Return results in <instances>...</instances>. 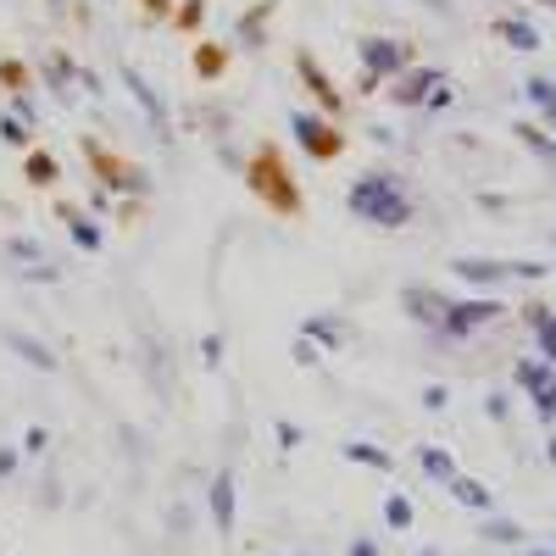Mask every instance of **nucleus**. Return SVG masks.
I'll use <instances>...</instances> for the list:
<instances>
[{
    "mask_svg": "<svg viewBox=\"0 0 556 556\" xmlns=\"http://www.w3.org/2000/svg\"><path fill=\"white\" fill-rule=\"evenodd\" d=\"M529 101H534L545 117H556V84H551V78H529Z\"/></svg>",
    "mask_w": 556,
    "mask_h": 556,
    "instance_id": "obj_28",
    "label": "nucleus"
},
{
    "mask_svg": "<svg viewBox=\"0 0 556 556\" xmlns=\"http://www.w3.org/2000/svg\"><path fill=\"white\" fill-rule=\"evenodd\" d=\"M518 139H529V146H534V151H540L545 162H556V151H551V139H545L540 128H518Z\"/></svg>",
    "mask_w": 556,
    "mask_h": 556,
    "instance_id": "obj_32",
    "label": "nucleus"
},
{
    "mask_svg": "<svg viewBox=\"0 0 556 556\" xmlns=\"http://www.w3.org/2000/svg\"><path fill=\"white\" fill-rule=\"evenodd\" d=\"M56 212H62V223L73 228V240H78L84 251H101V245H106V235H101V223H96V217H84V212H78L73 201H56Z\"/></svg>",
    "mask_w": 556,
    "mask_h": 556,
    "instance_id": "obj_14",
    "label": "nucleus"
},
{
    "mask_svg": "<svg viewBox=\"0 0 556 556\" xmlns=\"http://www.w3.org/2000/svg\"><path fill=\"white\" fill-rule=\"evenodd\" d=\"M417 462H424V473H429V479H440V484H451V479H456V462H451L440 445H424V451H417Z\"/></svg>",
    "mask_w": 556,
    "mask_h": 556,
    "instance_id": "obj_23",
    "label": "nucleus"
},
{
    "mask_svg": "<svg viewBox=\"0 0 556 556\" xmlns=\"http://www.w3.org/2000/svg\"><path fill=\"white\" fill-rule=\"evenodd\" d=\"M23 173H28V184H39V190H51V184L62 178V167H56V156H45V151H28V162H23Z\"/></svg>",
    "mask_w": 556,
    "mask_h": 556,
    "instance_id": "obj_21",
    "label": "nucleus"
},
{
    "mask_svg": "<svg viewBox=\"0 0 556 556\" xmlns=\"http://www.w3.org/2000/svg\"><path fill=\"white\" fill-rule=\"evenodd\" d=\"M245 184H251V195H256L262 206H273L278 217H295V212H301V190H295V178H290L285 151H278V146H256V151H251Z\"/></svg>",
    "mask_w": 556,
    "mask_h": 556,
    "instance_id": "obj_2",
    "label": "nucleus"
},
{
    "mask_svg": "<svg viewBox=\"0 0 556 556\" xmlns=\"http://www.w3.org/2000/svg\"><path fill=\"white\" fill-rule=\"evenodd\" d=\"M12 468H17V451H12V445H0V473H12Z\"/></svg>",
    "mask_w": 556,
    "mask_h": 556,
    "instance_id": "obj_36",
    "label": "nucleus"
},
{
    "mask_svg": "<svg viewBox=\"0 0 556 556\" xmlns=\"http://www.w3.org/2000/svg\"><path fill=\"white\" fill-rule=\"evenodd\" d=\"M201 17H206V0H184V7L173 12L178 28H201Z\"/></svg>",
    "mask_w": 556,
    "mask_h": 556,
    "instance_id": "obj_31",
    "label": "nucleus"
},
{
    "mask_svg": "<svg viewBox=\"0 0 556 556\" xmlns=\"http://www.w3.org/2000/svg\"><path fill=\"white\" fill-rule=\"evenodd\" d=\"M445 84V73L440 67H406L395 84H390V101L395 106H429V96Z\"/></svg>",
    "mask_w": 556,
    "mask_h": 556,
    "instance_id": "obj_9",
    "label": "nucleus"
},
{
    "mask_svg": "<svg viewBox=\"0 0 556 556\" xmlns=\"http://www.w3.org/2000/svg\"><path fill=\"white\" fill-rule=\"evenodd\" d=\"M45 78H51V96L78 101V96H73V84H78V62H73L67 51H51V56H45Z\"/></svg>",
    "mask_w": 556,
    "mask_h": 556,
    "instance_id": "obj_15",
    "label": "nucleus"
},
{
    "mask_svg": "<svg viewBox=\"0 0 556 556\" xmlns=\"http://www.w3.org/2000/svg\"><path fill=\"white\" fill-rule=\"evenodd\" d=\"M295 73H301V84L312 89V96H317V106L329 112V117H340V112H345V96L334 89V78L317 67V56H312V51H295Z\"/></svg>",
    "mask_w": 556,
    "mask_h": 556,
    "instance_id": "obj_10",
    "label": "nucleus"
},
{
    "mask_svg": "<svg viewBox=\"0 0 556 556\" xmlns=\"http://www.w3.org/2000/svg\"><path fill=\"white\" fill-rule=\"evenodd\" d=\"M456 278H468V285H495V278H540L545 267L540 262H490V256H456L451 262Z\"/></svg>",
    "mask_w": 556,
    "mask_h": 556,
    "instance_id": "obj_6",
    "label": "nucleus"
},
{
    "mask_svg": "<svg viewBox=\"0 0 556 556\" xmlns=\"http://www.w3.org/2000/svg\"><path fill=\"white\" fill-rule=\"evenodd\" d=\"M0 84H7L12 96H28V67L23 62H0Z\"/></svg>",
    "mask_w": 556,
    "mask_h": 556,
    "instance_id": "obj_29",
    "label": "nucleus"
},
{
    "mask_svg": "<svg viewBox=\"0 0 556 556\" xmlns=\"http://www.w3.org/2000/svg\"><path fill=\"white\" fill-rule=\"evenodd\" d=\"M223 67H228V45H217V39H206L201 51H195V73L212 84V78H223Z\"/></svg>",
    "mask_w": 556,
    "mask_h": 556,
    "instance_id": "obj_20",
    "label": "nucleus"
},
{
    "mask_svg": "<svg viewBox=\"0 0 556 556\" xmlns=\"http://www.w3.org/2000/svg\"><path fill=\"white\" fill-rule=\"evenodd\" d=\"M345 206H351L362 223H374V228H406V217H412V195L401 190V178H390V173H362V178H351Z\"/></svg>",
    "mask_w": 556,
    "mask_h": 556,
    "instance_id": "obj_1",
    "label": "nucleus"
},
{
    "mask_svg": "<svg viewBox=\"0 0 556 556\" xmlns=\"http://www.w3.org/2000/svg\"><path fill=\"white\" fill-rule=\"evenodd\" d=\"M0 139H7L12 151H28V146H34V134H28V123H23V117H7V112H0Z\"/></svg>",
    "mask_w": 556,
    "mask_h": 556,
    "instance_id": "obj_27",
    "label": "nucleus"
},
{
    "mask_svg": "<svg viewBox=\"0 0 556 556\" xmlns=\"http://www.w3.org/2000/svg\"><path fill=\"white\" fill-rule=\"evenodd\" d=\"M495 34H501L506 45H513V51H540V34H534L529 23H518V17H501V23H495Z\"/></svg>",
    "mask_w": 556,
    "mask_h": 556,
    "instance_id": "obj_19",
    "label": "nucleus"
},
{
    "mask_svg": "<svg viewBox=\"0 0 556 556\" xmlns=\"http://www.w3.org/2000/svg\"><path fill=\"white\" fill-rule=\"evenodd\" d=\"M278 12V0H256V7L240 17V28H235V39L245 45V51H262V39H267V17Z\"/></svg>",
    "mask_w": 556,
    "mask_h": 556,
    "instance_id": "obj_13",
    "label": "nucleus"
},
{
    "mask_svg": "<svg viewBox=\"0 0 556 556\" xmlns=\"http://www.w3.org/2000/svg\"><path fill=\"white\" fill-rule=\"evenodd\" d=\"M78 151H84V162H89V173H96V184H106V190H117V195H146V167H134V162H123V156H112L96 134L89 139H78Z\"/></svg>",
    "mask_w": 556,
    "mask_h": 556,
    "instance_id": "obj_3",
    "label": "nucleus"
},
{
    "mask_svg": "<svg viewBox=\"0 0 556 556\" xmlns=\"http://www.w3.org/2000/svg\"><path fill=\"white\" fill-rule=\"evenodd\" d=\"M518 384L534 395L540 417H556V367L551 362H518Z\"/></svg>",
    "mask_w": 556,
    "mask_h": 556,
    "instance_id": "obj_11",
    "label": "nucleus"
},
{
    "mask_svg": "<svg viewBox=\"0 0 556 556\" xmlns=\"http://www.w3.org/2000/svg\"><path fill=\"white\" fill-rule=\"evenodd\" d=\"M401 306H406L417 323H434V329H440V317H445V306H451V301H445V295H434V290H406V295H401Z\"/></svg>",
    "mask_w": 556,
    "mask_h": 556,
    "instance_id": "obj_17",
    "label": "nucleus"
},
{
    "mask_svg": "<svg viewBox=\"0 0 556 556\" xmlns=\"http://www.w3.org/2000/svg\"><path fill=\"white\" fill-rule=\"evenodd\" d=\"M362 89H374L379 78H390V73H406L412 67V45H401V39H379V34H367L362 45Z\"/></svg>",
    "mask_w": 556,
    "mask_h": 556,
    "instance_id": "obj_4",
    "label": "nucleus"
},
{
    "mask_svg": "<svg viewBox=\"0 0 556 556\" xmlns=\"http://www.w3.org/2000/svg\"><path fill=\"white\" fill-rule=\"evenodd\" d=\"M12 117H23V123H34V101H28V96H12Z\"/></svg>",
    "mask_w": 556,
    "mask_h": 556,
    "instance_id": "obj_33",
    "label": "nucleus"
},
{
    "mask_svg": "<svg viewBox=\"0 0 556 556\" xmlns=\"http://www.w3.org/2000/svg\"><path fill=\"white\" fill-rule=\"evenodd\" d=\"M201 351H206V362H217V356H223V340H217V334H206V340H201Z\"/></svg>",
    "mask_w": 556,
    "mask_h": 556,
    "instance_id": "obj_35",
    "label": "nucleus"
},
{
    "mask_svg": "<svg viewBox=\"0 0 556 556\" xmlns=\"http://www.w3.org/2000/svg\"><path fill=\"white\" fill-rule=\"evenodd\" d=\"M351 556H379V551H374V545H367V540H356V545H351Z\"/></svg>",
    "mask_w": 556,
    "mask_h": 556,
    "instance_id": "obj_37",
    "label": "nucleus"
},
{
    "mask_svg": "<svg viewBox=\"0 0 556 556\" xmlns=\"http://www.w3.org/2000/svg\"><path fill=\"white\" fill-rule=\"evenodd\" d=\"M295 362H301V367H312V362H317V351H312V340H306V334L295 340Z\"/></svg>",
    "mask_w": 556,
    "mask_h": 556,
    "instance_id": "obj_34",
    "label": "nucleus"
},
{
    "mask_svg": "<svg viewBox=\"0 0 556 556\" xmlns=\"http://www.w3.org/2000/svg\"><path fill=\"white\" fill-rule=\"evenodd\" d=\"M523 317H529V329H534V340H540L545 362L556 367V312H545V306H529Z\"/></svg>",
    "mask_w": 556,
    "mask_h": 556,
    "instance_id": "obj_18",
    "label": "nucleus"
},
{
    "mask_svg": "<svg viewBox=\"0 0 556 556\" xmlns=\"http://www.w3.org/2000/svg\"><path fill=\"white\" fill-rule=\"evenodd\" d=\"M451 495H456L462 506H479V513L490 506V490H484V484H473V479H462V473L451 479Z\"/></svg>",
    "mask_w": 556,
    "mask_h": 556,
    "instance_id": "obj_26",
    "label": "nucleus"
},
{
    "mask_svg": "<svg viewBox=\"0 0 556 556\" xmlns=\"http://www.w3.org/2000/svg\"><path fill=\"white\" fill-rule=\"evenodd\" d=\"M212 529L217 534H235V468H223V473H212Z\"/></svg>",
    "mask_w": 556,
    "mask_h": 556,
    "instance_id": "obj_12",
    "label": "nucleus"
},
{
    "mask_svg": "<svg viewBox=\"0 0 556 556\" xmlns=\"http://www.w3.org/2000/svg\"><path fill=\"white\" fill-rule=\"evenodd\" d=\"M345 462H362V468H379V473H390V468H395V462H390V451L367 445V440H351V445H345Z\"/></svg>",
    "mask_w": 556,
    "mask_h": 556,
    "instance_id": "obj_22",
    "label": "nucleus"
},
{
    "mask_svg": "<svg viewBox=\"0 0 556 556\" xmlns=\"http://www.w3.org/2000/svg\"><path fill=\"white\" fill-rule=\"evenodd\" d=\"M290 134L301 139V151L312 162H334L345 151V134L329 123V117H312V112H290Z\"/></svg>",
    "mask_w": 556,
    "mask_h": 556,
    "instance_id": "obj_5",
    "label": "nucleus"
},
{
    "mask_svg": "<svg viewBox=\"0 0 556 556\" xmlns=\"http://www.w3.org/2000/svg\"><path fill=\"white\" fill-rule=\"evenodd\" d=\"M7 256H12V262H23V267L51 262V256H45V245H39V240H28V235H12V240H7Z\"/></svg>",
    "mask_w": 556,
    "mask_h": 556,
    "instance_id": "obj_25",
    "label": "nucleus"
},
{
    "mask_svg": "<svg viewBox=\"0 0 556 556\" xmlns=\"http://www.w3.org/2000/svg\"><path fill=\"white\" fill-rule=\"evenodd\" d=\"M384 523H390V529H406V523H412V501H406V495H390V501H384Z\"/></svg>",
    "mask_w": 556,
    "mask_h": 556,
    "instance_id": "obj_30",
    "label": "nucleus"
},
{
    "mask_svg": "<svg viewBox=\"0 0 556 556\" xmlns=\"http://www.w3.org/2000/svg\"><path fill=\"white\" fill-rule=\"evenodd\" d=\"M301 334L317 340V345H345V329H340L334 317H306V323H301Z\"/></svg>",
    "mask_w": 556,
    "mask_h": 556,
    "instance_id": "obj_24",
    "label": "nucleus"
},
{
    "mask_svg": "<svg viewBox=\"0 0 556 556\" xmlns=\"http://www.w3.org/2000/svg\"><path fill=\"white\" fill-rule=\"evenodd\" d=\"M7 345H12L28 367H39V374H51V367H56L51 345H39V340H34V334H23V329H7Z\"/></svg>",
    "mask_w": 556,
    "mask_h": 556,
    "instance_id": "obj_16",
    "label": "nucleus"
},
{
    "mask_svg": "<svg viewBox=\"0 0 556 556\" xmlns=\"http://www.w3.org/2000/svg\"><path fill=\"white\" fill-rule=\"evenodd\" d=\"M534 556H545V551H534Z\"/></svg>",
    "mask_w": 556,
    "mask_h": 556,
    "instance_id": "obj_39",
    "label": "nucleus"
},
{
    "mask_svg": "<svg viewBox=\"0 0 556 556\" xmlns=\"http://www.w3.org/2000/svg\"><path fill=\"white\" fill-rule=\"evenodd\" d=\"M545 7H556V0H545Z\"/></svg>",
    "mask_w": 556,
    "mask_h": 556,
    "instance_id": "obj_38",
    "label": "nucleus"
},
{
    "mask_svg": "<svg viewBox=\"0 0 556 556\" xmlns=\"http://www.w3.org/2000/svg\"><path fill=\"white\" fill-rule=\"evenodd\" d=\"M123 84H128V96L139 101V112H146V123H151V134L162 139V146H173V117H167V106H162V96H156V89H151L146 78H139L134 67H123Z\"/></svg>",
    "mask_w": 556,
    "mask_h": 556,
    "instance_id": "obj_8",
    "label": "nucleus"
},
{
    "mask_svg": "<svg viewBox=\"0 0 556 556\" xmlns=\"http://www.w3.org/2000/svg\"><path fill=\"white\" fill-rule=\"evenodd\" d=\"M495 317H501V301H451L445 317H440V329L451 340H462V334H479L484 323H495Z\"/></svg>",
    "mask_w": 556,
    "mask_h": 556,
    "instance_id": "obj_7",
    "label": "nucleus"
}]
</instances>
